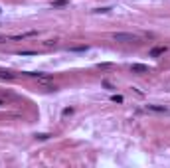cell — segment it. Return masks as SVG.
<instances>
[{
    "label": "cell",
    "mask_w": 170,
    "mask_h": 168,
    "mask_svg": "<svg viewBox=\"0 0 170 168\" xmlns=\"http://www.w3.org/2000/svg\"><path fill=\"white\" fill-rule=\"evenodd\" d=\"M113 40H115V42L130 44V42H137L138 36H137V34H129V32H115V34H113Z\"/></svg>",
    "instance_id": "6da1fadb"
},
{
    "label": "cell",
    "mask_w": 170,
    "mask_h": 168,
    "mask_svg": "<svg viewBox=\"0 0 170 168\" xmlns=\"http://www.w3.org/2000/svg\"><path fill=\"white\" fill-rule=\"evenodd\" d=\"M130 71L133 73H148V65H145V63H133Z\"/></svg>",
    "instance_id": "7a4b0ae2"
},
{
    "label": "cell",
    "mask_w": 170,
    "mask_h": 168,
    "mask_svg": "<svg viewBox=\"0 0 170 168\" xmlns=\"http://www.w3.org/2000/svg\"><path fill=\"white\" fill-rule=\"evenodd\" d=\"M164 51H166V46H156V48L150 50V58H158V56H162Z\"/></svg>",
    "instance_id": "3957f363"
},
{
    "label": "cell",
    "mask_w": 170,
    "mask_h": 168,
    "mask_svg": "<svg viewBox=\"0 0 170 168\" xmlns=\"http://www.w3.org/2000/svg\"><path fill=\"white\" fill-rule=\"evenodd\" d=\"M146 109L154 111V113H166V107H162V105H146Z\"/></svg>",
    "instance_id": "277c9868"
},
{
    "label": "cell",
    "mask_w": 170,
    "mask_h": 168,
    "mask_svg": "<svg viewBox=\"0 0 170 168\" xmlns=\"http://www.w3.org/2000/svg\"><path fill=\"white\" fill-rule=\"evenodd\" d=\"M51 6L54 8H63V6H67V0H54Z\"/></svg>",
    "instance_id": "5b68a950"
},
{
    "label": "cell",
    "mask_w": 170,
    "mask_h": 168,
    "mask_svg": "<svg viewBox=\"0 0 170 168\" xmlns=\"http://www.w3.org/2000/svg\"><path fill=\"white\" fill-rule=\"evenodd\" d=\"M0 77H2V79H4V77H6V79H12L14 73H10V71H2V69H0Z\"/></svg>",
    "instance_id": "8992f818"
},
{
    "label": "cell",
    "mask_w": 170,
    "mask_h": 168,
    "mask_svg": "<svg viewBox=\"0 0 170 168\" xmlns=\"http://www.w3.org/2000/svg\"><path fill=\"white\" fill-rule=\"evenodd\" d=\"M111 101H115V103H123V97H121V95H113Z\"/></svg>",
    "instance_id": "52a82bcc"
},
{
    "label": "cell",
    "mask_w": 170,
    "mask_h": 168,
    "mask_svg": "<svg viewBox=\"0 0 170 168\" xmlns=\"http://www.w3.org/2000/svg\"><path fill=\"white\" fill-rule=\"evenodd\" d=\"M2 105H4V101H0V107H2Z\"/></svg>",
    "instance_id": "ba28073f"
}]
</instances>
